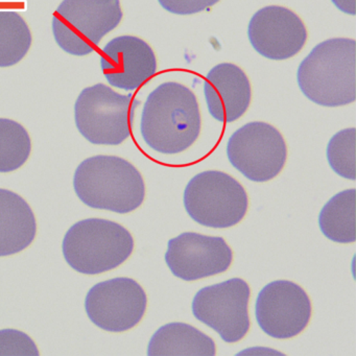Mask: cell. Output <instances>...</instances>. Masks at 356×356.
I'll return each mask as SVG.
<instances>
[{"label":"cell","mask_w":356,"mask_h":356,"mask_svg":"<svg viewBox=\"0 0 356 356\" xmlns=\"http://www.w3.org/2000/svg\"><path fill=\"white\" fill-rule=\"evenodd\" d=\"M122 19L120 0H63L53 15L54 37L72 56L89 55Z\"/></svg>","instance_id":"cell-6"},{"label":"cell","mask_w":356,"mask_h":356,"mask_svg":"<svg viewBox=\"0 0 356 356\" xmlns=\"http://www.w3.org/2000/svg\"><path fill=\"white\" fill-rule=\"evenodd\" d=\"M74 188L88 207L120 214L134 211L145 197V181L139 170L116 156L85 159L74 172Z\"/></svg>","instance_id":"cell-2"},{"label":"cell","mask_w":356,"mask_h":356,"mask_svg":"<svg viewBox=\"0 0 356 356\" xmlns=\"http://www.w3.org/2000/svg\"><path fill=\"white\" fill-rule=\"evenodd\" d=\"M333 5L343 13L355 15V0H331Z\"/></svg>","instance_id":"cell-24"},{"label":"cell","mask_w":356,"mask_h":356,"mask_svg":"<svg viewBox=\"0 0 356 356\" xmlns=\"http://www.w3.org/2000/svg\"><path fill=\"white\" fill-rule=\"evenodd\" d=\"M248 36L253 49L262 57L282 61L303 49L307 31L301 18L291 10L268 6L254 14Z\"/></svg>","instance_id":"cell-13"},{"label":"cell","mask_w":356,"mask_h":356,"mask_svg":"<svg viewBox=\"0 0 356 356\" xmlns=\"http://www.w3.org/2000/svg\"><path fill=\"white\" fill-rule=\"evenodd\" d=\"M355 128L339 131L327 145V159L335 174L355 180Z\"/></svg>","instance_id":"cell-21"},{"label":"cell","mask_w":356,"mask_h":356,"mask_svg":"<svg viewBox=\"0 0 356 356\" xmlns=\"http://www.w3.org/2000/svg\"><path fill=\"white\" fill-rule=\"evenodd\" d=\"M183 201L195 222L216 229L238 224L249 207L243 185L220 170H206L193 177L185 188Z\"/></svg>","instance_id":"cell-7"},{"label":"cell","mask_w":356,"mask_h":356,"mask_svg":"<svg viewBox=\"0 0 356 356\" xmlns=\"http://www.w3.org/2000/svg\"><path fill=\"white\" fill-rule=\"evenodd\" d=\"M355 195L354 188L331 197L318 216V226L325 237L337 243H352L355 235Z\"/></svg>","instance_id":"cell-18"},{"label":"cell","mask_w":356,"mask_h":356,"mask_svg":"<svg viewBox=\"0 0 356 356\" xmlns=\"http://www.w3.org/2000/svg\"><path fill=\"white\" fill-rule=\"evenodd\" d=\"M356 42L329 39L316 45L300 64L298 85L312 103L339 107L355 101Z\"/></svg>","instance_id":"cell-3"},{"label":"cell","mask_w":356,"mask_h":356,"mask_svg":"<svg viewBox=\"0 0 356 356\" xmlns=\"http://www.w3.org/2000/svg\"><path fill=\"white\" fill-rule=\"evenodd\" d=\"M38 356L39 350L35 341L19 330H0V356Z\"/></svg>","instance_id":"cell-22"},{"label":"cell","mask_w":356,"mask_h":356,"mask_svg":"<svg viewBox=\"0 0 356 356\" xmlns=\"http://www.w3.org/2000/svg\"><path fill=\"white\" fill-rule=\"evenodd\" d=\"M32 152L28 131L15 120L0 118V172H11L24 165Z\"/></svg>","instance_id":"cell-20"},{"label":"cell","mask_w":356,"mask_h":356,"mask_svg":"<svg viewBox=\"0 0 356 356\" xmlns=\"http://www.w3.org/2000/svg\"><path fill=\"white\" fill-rule=\"evenodd\" d=\"M34 212L19 195L0 188V257L19 253L34 241Z\"/></svg>","instance_id":"cell-16"},{"label":"cell","mask_w":356,"mask_h":356,"mask_svg":"<svg viewBox=\"0 0 356 356\" xmlns=\"http://www.w3.org/2000/svg\"><path fill=\"white\" fill-rule=\"evenodd\" d=\"M201 113L195 93L184 85L168 82L147 97L141 115L145 143L158 153H182L199 138Z\"/></svg>","instance_id":"cell-1"},{"label":"cell","mask_w":356,"mask_h":356,"mask_svg":"<svg viewBox=\"0 0 356 356\" xmlns=\"http://www.w3.org/2000/svg\"><path fill=\"white\" fill-rule=\"evenodd\" d=\"M255 316L268 337L291 339L307 327L312 318V302L300 285L289 280L273 281L258 293Z\"/></svg>","instance_id":"cell-11"},{"label":"cell","mask_w":356,"mask_h":356,"mask_svg":"<svg viewBox=\"0 0 356 356\" xmlns=\"http://www.w3.org/2000/svg\"><path fill=\"white\" fill-rule=\"evenodd\" d=\"M64 258L84 275H99L124 264L134 250V239L122 225L104 218L74 224L63 239Z\"/></svg>","instance_id":"cell-4"},{"label":"cell","mask_w":356,"mask_h":356,"mask_svg":"<svg viewBox=\"0 0 356 356\" xmlns=\"http://www.w3.org/2000/svg\"><path fill=\"white\" fill-rule=\"evenodd\" d=\"M211 337L185 323H170L160 327L149 339V356H214Z\"/></svg>","instance_id":"cell-17"},{"label":"cell","mask_w":356,"mask_h":356,"mask_svg":"<svg viewBox=\"0 0 356 356\" xmlns=\"http://www.w3.org/2000/svg\"><path fill=\"white\" fill-rule=\"evenodd\" d=\"M33 37L26 20L14 11H0V68L19 63L32 47Z\"/></svg>","instance_id":"cell-19"},{"label":"cell","mask_w":356,"mask_h":356,"mask_svg":"<svg viewBox=\"0 0 356 356\" xmlns=\"http://www.w3.org/2000/svg\"><path fill=\"white\" fill-rule=\"evenodd\" d=\"M139 105L132 95H120L107 85L87 87L74 104L76 128L92 145H122L131 136Z\"/></svg>","instance_id":"cell-5"},{"label":"cell","mask_w":356,"mask_h":356,"mask_svg":"<svg viewBox=\"0 0 356 356\" xmlns=\"http://www.w3.org/2000/svg\"><path fill=\"white\" fill-rule=\"evenodd\" d=\"M164 259L177 278L195 281L226 272L233 253L222 237L186 232L168 241Z\"/></svg>","instance_id":"cell-12"},{"label":"cell","mask_w":356,"mask_h":356,"mask_svg":"<svg viewBox=\"0 0 356 356\" xmlns=\"http://www.w3.org/2000/svg\"><path fill=\"white\" fill-rule=\"evenodd\" d=\"M101 67L111 86L133 91L155 76L157 59L152 47L143 39L120 36L104 47Z\"/></svg>","instance_id":"cell-14"},{"label":"cell","mask_w":356,"mask_h":356,"mask_svg":"<svg viewBox=\"0 0 356 356\" xmlns=\"http://www.w3.org/2000/svg\"><path fill=\"white\" fill-rule=\"evenodd\" d=\"M147 297L134 279L120 277L97 283L85 300L87 316L95 326L109 332H124L145 316Z\"/></svg>","instance_id":"cell-10"},{"label":"cell","mask_w":356,"mask_h":356,"mask_svg":"<svg viewBox=\"0 0 356 356\" xmlns=\"http://www.w3.org/2000/svg\"><path fill=\"white\" fill-rule=\"evenodd\" d=\"M227 156L233 168L250 181L268 182L284 168L286 143L275 127L262 122H249L229 138Z\"/></svg>","instance_id":"cell-8"},{"label":"cell","mask_w":356,"mask_h":356,"mask_svg":"<svg viewBox=\"0 0 356 356\" xmlns=\"http://www.w3.org/2000/svg\"><path fill=\"white\" fill-rule=\"evenodd\" d=\"M251 289L241 278L203 287L193 298V314L220 334L226 343H237L250 329L249 305Z\"/></svg>","instance_id":"cell-9"},{"label":"cell","mask_w":356,"mask_h":356,"mask_svg":"<svg viewBox=\"0 0 356 356\" xmlns=\"http://www.w3.org/2000/svg\"><path fill=\"white\" fill-rule=\"evenodd\" d=\"M161 7L176 15H193L205 11L220 0H158Z\"/></svg>","instance_id":"cell-23"},{"label":"cell","mask_w":356,"mask_h":356,"mask_svg":"<svg viewBox=\"0 0 356 356\" xmlns=\"http://www.w3.org/2000/svg\"><path fill=\"white\" fill-rule=\"evenodd\" d=\"M204 95L210 115L220 122H233L243 115L251 103L249 79L238 66H214L204 82Z\"/></svg>","instance_id":"cell-15"}]
</instances>
